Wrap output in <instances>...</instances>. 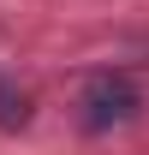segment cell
<instances>
[{
  "label": "cell",
  "mask_w": 149,
  "mask_h": 155,
  "mask_svg": "<svg viewBox=\"0 0 149 155\" xmlns=\"http://www.w3.org/2000/svg\"><path fill=\"white\" fill-rule=\"evenodd\" d=\"M137 114V84L131 78H95L84 90V125L90 131H108V125H125Z\"/></svg>",
  "instance_id": "6da1fadb"
},
{
  "label": "cell",
  "mask_w": 149,
  "mask_h": 155,
  "mask_svg": "<svg viewBox=\"0 0 149 155\" xmlns=\"http://www.w3.org/2000/svg\"><path fill=\"white\" fill-rule=\"evenodd\" d=\"M24 119H30V96H24L18 84H6V78H0V125H6V131H18Z\"/></svg>",
  "instance_id": "7a4b0ae2"
}]
</instances>
